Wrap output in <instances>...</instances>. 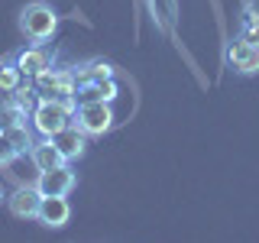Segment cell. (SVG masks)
<instances>
[{
    "label": "cell",
    "instance_id": "6da1fadb",
    "mask_svg": "<svg viewBox=\"0 0 259 243\" xmlns=\"http://www.w3.org/2000/svg\"><path fill=\"white\" fill-rule=\"evenodd\" d=\"M20 29L23 36L29 39V43H49V39L55 36V29H59V13L52 10V4H46V0H32V4L23 7L20 13Z\"/></svg>",
    "mask_w": 259,
    "mask_h": 243
},
{
    "label": "cell",
    "instance_id": "7a4b0ae2",
    "mask_svg": "<svg viewBox=\"0 0 259 243\" xmlns=\"http://www.w3.org/2000/svg\"><path fill=\"white\" fill-rule=\"evenodd\" d=\"M29 120L39 136H55L59 130L75 124V101H39Z\"/></svg>",
    "mask_w": 259,
    "mask_h": 243
},
{
    "label": "cell",
    "instance_id": "3957f363",
    "mask_svg": "<svg viewBox=\"0 0 259 243\" xmlns=\"http://www.w3.org/2000/svg\"><path fill=\"white\" fill-rule=\"evenodd\" d=\"M32 88H36L39 101H75V68H46L42 75L32 78Z\"/></svg>",
    "mask_w": 259,
    "mask_h": 243
},
{
    "label": "cell",
    "instance_id": "277c9868",
    "mask_svg": "<svg viewBox=\"0 0 259 243\" xmlns=\"http://www.w3.org/2000/svg\"><path fill=\"white\" fill-rule=\"evenodd\" d=\"M113 107L107 101H84V104H75V124L84 130L88 136H104L107 130L113 127Z\"/></svg>",
    "mask_w": 259,
    "mask_h": 243
},
{
    "label": "cell",
    "instance_id": "5b68a950",
    "mask_svg": "<svg viewBox=\"0 0 259 243\" xmlns=\"http://www.w3.org/2000/svg\"><path fill=\"white\" fill-rule=\"evenodd\" d=\"M227 65H230L233 71H240V75H256L259 71V46L249 43V39L237 36L233 43H227V52H224Z\"/></svg>",
    "mask_w": 259,
    "mask_h": 243
},
{
    "label": "cell",
    "instance_id": "8992f818",
    "mask_svg": "<svg viewBox=\"0 0 259 243\" xmlns=\"http://www.w3.org/2000/svg\"><path fill=\"white\" fill-rule=\"evenodd\" d=\"M75 169H71V162H62V166L55 169H46V172H39L36 178V188L42 198H49V194H71V188H75Z\"/></svg>",
    "mask_w": 259,
    "mask_h": 243
},
{
    "label": "cell",
    "instance_id": "52a82bcc",
    "mask_svg": "<svg viewBox=\"0 0 259 243\" xmlns=\"http://www.w3.org/2000/svg\"><path fill=\"white\" fill-rule=\"evenodd\" d=\"M13 62H16V68L23 71V78H36V75H42L46 68H52V52H49L42 43H32L26 49H20V52L13 55Z\"/></svg>",
    "mask_w": 259,
    "mask_h": 243
},
{
    "label": "cell",
    "instance_id": "ba28073f",
    "mask_svg": "<svg viewBox=\"0 0 259 243\" xmlns=\"http://www.w3.org/2000/svg\"><path fill=\"white\" fill-rule=\"evenodd\" d=\"M36 221L42 224V227H52V230L65 227V224L71 221V205H68V194H49V198H42Z\"/></svg>",
    "mask_w": 259,
    "mask_h": 243
},
{
    "label": "cell",
    "instance_id": "9c48e42d",
    "mask_svg": "<svg viewBox=\"0 0 259 243\" xmlns=\"http://www.w3.org/2000/svg\"><path fill=\"white\" fill-rule=\"evenodd\" d=\"M39 205H42V194H39L36 185H20L10 198H7V208H10L13 217H20V221H32V217L39 214Z\"/></svg>",
    "mask_w": 259,
    "mask_h": 243
},
{
    "label": "cell",
    "instance_id": "30bf717a",
    "mask_svg": "<svg viewBox=\"0 0 259 243\" xmlns=\"http://www.w3.org/2000/svg\"><path fill=\"white\" fill-rule=\"evenodd\" d=\"M49 140H52L55 146H59V152L68 162H75L78 156H84V146H88V133L84 130H81L78 124H68L65 130H59V133L55 136H49Z\"/></svg>",
    "mask_w": 259,
    "mask_h": 243
},
{
    "label": "cell",
    "instance_id": "8fae6325",
    "mask_svg": "<svg viewBox=\"0 0 259 243\" xmlns=\"http://www.w3.org/2000/svg\"><path fill=\"white\" fill-rule=\"evenodd\" d=\"M120 94V85L117 78H104V81H88V85H78L75 91V104H84V101H113Z\"/></svg>",
    "mask_w": 259,
    "mask_h": 243
},
{
    "label": "cell",
    "instance_id": "7c38bea8",
    "mask_svg": "<svg viewBox=\"0 0 259 243\" xmlns=\"http://www.w3.org/2000/svg\"><path fill=\"white\" fill-rule=\"evenodd\" d=\"M29 159H32V166H36V172H46V169H55V166H62V162H68V159L59 152V146L49 140V136H42V140L32 143Z\"/></svg>",
    "mask_w": 259,
    "mask_h": 243
},
{
    "label": "cell",
    "instance_id": "4fadbf2b",
    "mask_svg": "<svg viewBox=\"0 0 259 243\" xmlns=\"http://www.w3.org/2000/svg\"><path fill=\"white\" fill-rule=\"evenodd\" d=\"M149 13H152V23L172 36L175 32V16H178V4L175 0H149Z\"/></svg>",
    "mask_w": 259,
    "mask_h": 243
},
{
    "label": "cell",
    "instance_id": "5bb4252c",
    "mask_svg": "<svg viewBox=\"0 0 259 243\" xmlns=\"http://www.w3.org/2000/svg\"><path fill=\"white\" fill-rule=\"evenodd\" d=\"M4 136L13 143V149L20 152V156H26V152L32 149V143H36V140H32V130L26 127V120H13V124H7Z\"/></svg>",
    "mask_w": 259,
    "mask_h": 243
},
{
    "label": "cell",
    "instance_id": "9a60e30c",
    "mask_svg": "<svg viewBox=\"0 0 259 243\" xmlns=\"http://www.w3.org/2000/svg\"><path fill=\"white\" fill-rule=\"evenodd\" d=\"M104 78H117L113 65H107L104 59H94V62L81 65V68H75V81H78V85H88V81H104Z\"/></svg>",
    "mask_w": 259,
    "mask_h": 243
},
{
    "label": "cell",
    "instance_id": "2e32d148",
    "mask_svg": "<svg viewBox=\"0 0 259 243\" xmlns=\"http://www.w3.org/2000/svg\"><path fill=\"white\" fill-rule=\"evenodd\" d=\"M240 36L259 46V7H253V4L246 7V16H243V32H240Z\"/></svg>",
    "mask_w": 259,
    "mask_h": 243
},
{
    "label": "cell",
    "instance_id": "e0dca14e",
    "mask_svg": "<svg viewBox=\"0 0 259 243\" xmlns=\"http://www.w3.org/2000/svg\"><path fill=\"white\" fill-rule=\"evenodd\" d=\"M20 81H23V71L16 68V62H0V88L13 91Z\"/></svg>",
    "mask_w": 259,
    "mask_h": 243
},
{
    "label": "cell",
    "instance_id": "ac0fdd59",
    "mask_svg": "<svg viewBox=\"0 0 259 243\" xmlns=\"http://www.w3.org/2000/svg\"><path fill=\"white\" fill-rule=\"evenodd\" d=\"M16 156H20V152L13 149V143L7 140L4 133H0V169H4V166H10V162H13Z\"/></svg>",
    "mask_w": 259,
    "mask_h": 243
},
{
    "label": "cell",
    "instance_id": "d6986e66",
    "mask_svg": "<svg viewBox=\"0 0 259 243\" xmlns=\"http://www.w3.org/2000/svg\"><path fill=\"white\" fill-rule=\"evenodd\" d=\"M7 104H13V91H7V88H0V107H7Z\"/></svg>",
    "mask_w": 259,
    "mask_h": 243
},
{
    "label": "cell",
    "instance_id": "ffe728a7",
    "mask_svg": "<svg viewBox=\"0 0 259 243\" xmlns=\"http://www.w3.org/2000/svg\"><path fill=\"white\" fill-rule=\"evenodd\" d=\"M4 127H7V117H4V110H0V133H4Z\"/></svg>",
    "mask_w": 259,
    "mask_h": 243
},
{
    "label": "cell",
    "instance_id": "44dd1931",
    "mask_svg": "<svg viewBox=\"0 0 259 243\" xmlns=\"http://www.w3.org/2000/svg\"><path fill=\"white\" fill-rule=\"evenodd\" d=\"M0 198H4V185H0Z\"/></svg>",
    "mask_w": 259,
    "mask_h": 243
}]
</instances>
